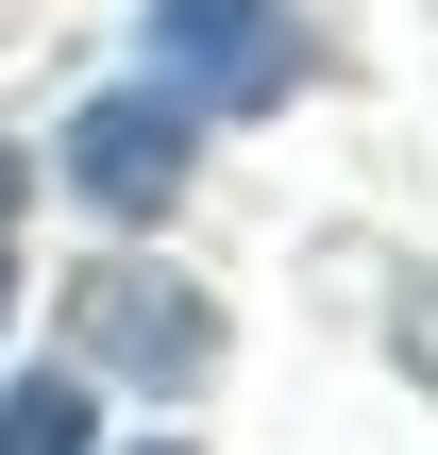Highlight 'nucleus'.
<instances>
[{
	"mask_svg": "<svg viewBox=\"0 0 438 455\" xmlns=\"http://www.w3.org/2000/svg\"><path fill=\"white\" fill-rule=\"evenodd\" d=\"M84 355L152 388H219V304L186 270H84Z\"/></svg>",
	"mask_w": 438,
	"mask_h": 455,
	"instance_id": "nucleus-3",
	"label": "nucleus"
},
{
	"mask_svg": "<svg viewBox=\"0 0 438 455\" xmlns=\"http://www.w3.org/2000/svg\"><path fill=\"white\" fill-rule=\"evenodd\" d=\"M0 455H84V371H17L0 388Z\"/></svg>",
	"mask_w": 438,
	"mask_h": 455,
	"instance_id": "nucleus-4",
	"label": "nucleus"
},
{
	"mask_svg": "<svg viewBox=\"0 0 438 455\" xmlns=\"http://www.w3.org/2000/svg\"><path fill=\"white\" fill-rule=\"evenodd\" d=\"M51 169H68V203H84V220H169V203H186V169H203V118H186L169 84H101V101L68 118V152H51Z\"/></svg>",
	"mask_w": 438,
	"mask_h": 455,
	"instance_id": "nucleus-2",
	"label": "nucleus"
},
{
	"mask_svg": "<svg viewBox=\"0 0 438 455\" xmlns=\"http://www.w3.org/2000/svg\"><path fill=\"white\" fill-rule=\"evenodd\" d=\"M152 84L186 118H270L304 84V17L287 0H152Z\"/></svg>",
	"mask_w": 438,
	"mask_h": 455,
	"instance_id": "nucleus-1",
	"label": "nucleus"
},
{
	"mask_svg": "<svg viewBox=\"0 0 438 455\" xmlns=\"http://www.w3.org/2000/svg\"><path fill=\"white\" fill-rule=\"evenodd\" d=\"M152 455H169V439H152Z\"/></svg>",
	"mask_w": 438,
	"mask_h": 455,
	"instance_id": "nucleus-6",
	"label": "nucleus"
},
{
	"mask_svg": "<svg viewBox=\"0 0 438 455\" xmlns=\"http://www.w3.org/2000/svg\"><path fill=\"white\" fill-rule=\"evenodd\" d=\"M0 321H17V236H0Z\"/></svg>",
	"mask_w": 438,
	"mask_h": 455,
	"instance_id": "nucleus-5",
	"label": "nucleus"
}]
</instances>
